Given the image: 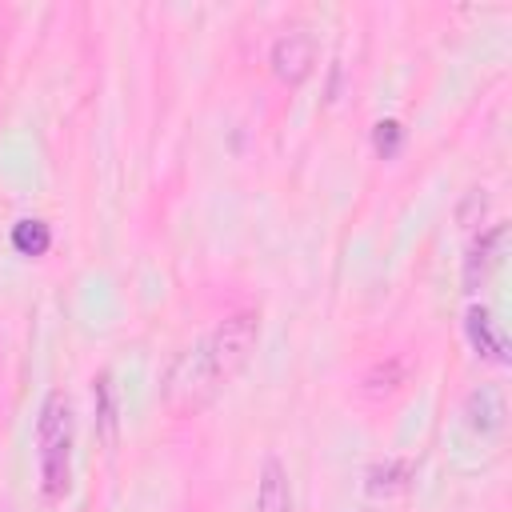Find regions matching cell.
I'll return each mask as SVG.
<instances>
[{
	"mask_svg": "<svg viewBox=\"0 0 512 512\" xmlns=\"http://www.w3.org/2000/svg\"><path fill=\"white\" fill-rule=\"evenodd\" d=\"M256 336H260L256 312H236V316L220 320V324L204 336V344H208V352H212V360H216V368H220L224 380H232V376L248 364V356H252V348H256Z\"/></svg>",
	"mask_w": 512,
	"mask_h": 512,
	"instance_id": "3",
	"label": "cell"
},
{
	"mask_svg": "<svg viewBox=\"0 0 512 512\" xmlns=\"http://www.w3.org/2000/svg\"><path fill=\"white\" fill-rule=\"evenodd\" d=\"M464 332H468V344L476 348V356H484V360H492V364H504L508 356H504V336H500V328H496V320H492V312L488 308H468V320H464Z\"/></svg>",
	"mask_w": 512,
	"mask_h": 512,
	"instance_id": "8",
	"label": "cell"
},
{
	"mask_svg": "<svg viewBox=\"0 0 512 512\" xmlns=\"http://www.w3.org/2000/svg\"><path fill=\"white\" fill-rule=\"evenodd\" d=\"M504 244H508V224H492L488 232H480L472 240V248L464 256V288L468 292H476L492 276V268L504 260Z\"/></svg>",
	"mask_w": 512,
	"mask_h": 512,
	"instance_id": "5",
	"label": "cell"
},
{
	"mask_svg": "<svg viewBox=\"0 0 512 512\" xmlns=\"http://www.w3.org/2000/svg\"><path fill=\"white\" fill-rule=\"evenodd\" d=\"M408 480H412V460H380V464L368 468V484L364 488L372 496H396V492L408 488Z\"/></svg>",
	"mask_w": 512,
	"mask_h": 512,
	"instance_id": "9",
	"label": "cell"
},
{
	"mask_svg": "<svg viewBox=\"0 0 512 512\" xmlns=\"http://www.w3.org/2000/svg\"><path fill=\"white\" fill-rule=\"evenodd\" d=\"M0 512H12V508H0Z\"/></svg>",
	"mask_w": 512,
	"mask_h": 512,
	"instance_id": "14",
	"label": "cell"
},
{
	"mask_svg": "<svg viewBox=\"0 0 512 512\" xmlns=\"http://www.w3.org/2000/svg\"><path fill=\"white\" fill-rule=\"evenodd\" d=\"M220 388H224V376H220V368H216V360H212L204 336H200L192 348H184V352L172 356V364H168V372H164V384H160L164 404H168L176 416L200 412Z\"/></svg>",
	"mask_w": 512,
	"mask_h": 512,
	"instance_id": "2",
	"label": "cell"
},
{
	"mask_svg": "<svg viewBox=\"0 0 512 512\" xmlns=\"http://www.w3.org/2000/svg\"><path fill=\"white\" fill-rule=\"evenodd\" d=\"M400 136H404V128H400L396 120H380L376 132H372V144H376V152H380L384 160H392L396 148H400Z\"/></svg>",
	"mask_w": 512,
	"mask_h": 512,
	"instance_id": "11",
	"label": "cell"
},
{
	"mask_svg": "<svg viewBox=\"0 0 512 512\" xmlns=\"http://www.w3.org/2000/svg\"><path fill=\"white\" fill-rule=\"evenodd\" d=\"M268 60H272L276 80L300 84V80L312 72V64H316V40H312L304 28H292V32H284V36H276Z\"/></svg>",
	"mask_w": 512,
	"mask_h": 512,
	"instance_id": "4",
	"label": "cell"
},
{
	"mask_svg": "<svg viewBox=\"0 0 512 512\" xmlns=\"http://www.w3.org/2000/svg\"><path fill=\"white\" fill-rule=\"evenodd\" d=\"M256 512H292V484L276 456L264 460L256 480Z\"/></svg>",
	"mask_w": 512,
	"mask_h": 512,
	"instance_id": "7",
	"label": "cell"
},
{
	"mask_svg": "<svg viewBox=\"0 0 512 512\" xmlns=\"http://www.w3.org/2000/svg\"><path fill=\"white\" fill-rule=\"evenodd\" d=\"M36 464H40V492L48 500H64L72 488V412L64 392H48L40 404Z\"/></svg>",
	"mask_w": 512,
	"mask_h": 512,
	"instance_id": "1",
	"label": "cell"
},
{
	"mask_svg": "<svg viewBox=\"0 0 512 512\" xmlns=\"http://www.w3.org/2000/svg\"><path fill=\"white\" fill-rule=\"evenodd\" d=\"M464 416H468V428L476 436H496L504 428V416H508V404H504V392L496 384H480L468 392L464 400Z\"/></svg>",
	"mask_w": 512,
	"mask_h": 512,
	"instance_id": "6",
	"label": "cell"
},
{
	"mask_svg": "<svg viewBox=\"0 0 512 512\" xmlns=\"http://www.w3.org/2000/svg\"><path fill=\"white\" fill-rule=\"evenodd\" d=\"M96 392H100V420H104V436L112 440V396H108V376L96 380Z\"/></svg>",
	"mask_w": 512,
	"mask_h": 512,
	"instance_id": "13",
	"label": "cell"
},
{
	"mask_svg": "<svg viewBox=\"0 0 512 512\" xmlns=\"http://www.w3.org/2000/svg\"><path fill=\"white\" fill-rule=\"evenodd\" d=\"M484 208H488V196L476 188V192H468V200H464V208H460V224H468L472 228V216H484Z\"/></svg>",
	"mask_w": 512,
	"mask_h": 512,
	"instance_id": "12",
	"label": "cell"
},
{
	"mask_svg": "<svg viewBox=\"0 0 512 512\" xmlns=\"http://www.w3.org/2000/svg\"><path fill=\"white\" fill-rule=\"evenodd\" d=\"M48 244H52V232H48L44 220H20V224L12 228V248H16L20 256H44Z\"/></svg>",
	"mask_w": 512,
	"mask_h": 512,
	"instance_id": "10",
	"label": "cell"
}]
</instances>
